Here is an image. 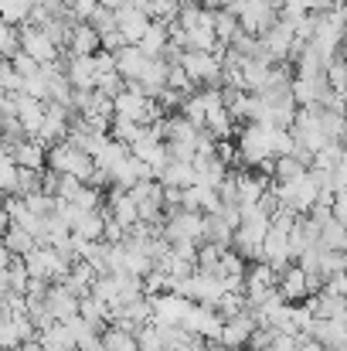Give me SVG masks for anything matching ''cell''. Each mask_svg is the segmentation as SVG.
I'll list each match as a JSON object with an SVG mask.
<instances>
[{
  "label": "cell",
  "instance_id": "5",
  "mask_svg": "<svg viewBox=\"0 0 347 351\" xmlns=\"http://www.w3.org/2000/svg\"><path fill=\"white\" fill-rule=\"evenodd\" d=\"M160 235H164L170 245H174V242H194V245H198V242H205V215L177 208V212L167 215Z\"/></svg>",
  "mask_w": 347,
  "mask_h": 351
},
{
  "label": "cell",
  "instance_id": "1",
  "mask_svg": "<svg viewBox=\"0 0 347 351\" xmlns=\"http://www.w3.org/2000/svg\"><path fill=\"white\" fill-rule=\"evenodd\" d=\"M44 164L51 167V174L75 178V181H82V184H89V178H92V157H89V154H82L79 147H72L68 140H62V143L48 147Z\"/></svg>",
  "mask_w": 347,
  "mask_h": 351
},
{
  "label": "cell",
  "instance_id": "12",
  "mask_svg": "<svg viewBox=\"0 0 347 351\" xmlns=\"http://www.w3.org/2000/svg\"><path fill=\"white\" fill-rule=\"evenodd\" d=\"M143 65H146V55L136 48V45H126V48H119L113 55V69L116 75L126 82V86H133L136 79H140V72H143Z\"/></svg>",
  "mask_w": 347,
  "mask_h": 351
},
{
  "label": "cell",
  "instance_id": "21",
  "mask_svg": "<svg viewBox=\"0 0 347 351\" xmlns=\"http://www.w3.org/2000/svg\"><path fill=\"white\" fill-rule=\"evenodd\" d=\"M99 341H103L106 351H136L133 331H123V328H113V324H106V328L99 331Z\"/></svg>",
  "mask_w": 347,
  "mask_h": 351
},
{
  "label": "cell",
  "instance_id": "11",
  "mask_svg": "<svg viewBox=\"0 0 347 351\" xmlns=\"http://www.w3.org/2000/svg\"><path fill=\"white\" fill-rule=\"evenodd\" d=\"M14 119H17V126L24 130V136H34L38 126H41V119H44V103H38V99L17 93V96H14Z\"/></svg>",
  "mask_w": 347,
  "mask_h": 351
},
{
  "label": "cell",
  "instance_id": "7",
  "mask_svg": "<svg viewBox=\"0 0 347 351\" xmlns=\"http://www.w3.org/2000/svg\"><path fill=\"white\" fill-rule=\"evenodd\" d=\"M68 117H72V113H68L65 106L44 103V119H41V126H38V133H34L31 140H38L44 150L55 147V143H62L65 133H68Z\"/></svg>",
  "mask_w": 347,
  "mask_h": 351
},
{
  "label": "cell",
  "instance_id": "8",
  "mask_svg": "<svg viewBox=\"0 0 347 351\" xmlns=\"http://www.w3.org/2000/svg\"><path fill=\"white\" fill-rule=\"evenodd\" d=\"M255 331V317L248 314V311H242V314H235L229 317L225 324H222V335H218V345L225 351H242L248 345V335Z\"/></svg>",
  "mask_w": 347,
  "mask_h": 351
},
{
  "label": "cell",
  "instance_id": "15",
  "mask_svg": "<svg viewBox=\"0 0 347 351\" xmlns=\"http://www.w3.org/2000/svg\"><path fill=\"white\" fill-rule=\"evenodd\" d=\"M65 72V79H68V86L72 89H92V82H96V69H92V55H72L68 58V65L62 69Z\"/></svg>",
  "mask_w": 347,
  "mask_h": 351
},
{
  "label": "cell",
  "instance_id": "16",
  "mask_svg": "<svg viewBox=\"0 0 347 351\" xmlns=\"http://www.w3.org/2000/svg\"><path fill=\"white\" fill-rule=\"evenodd\" d=\"M157 181H160V188H177V191H184V188L194 184V171H191V164H184V160H167V164L157 171Z\"/></svg>",
  "mask_w": 347,
  "mask_h": 351
},
{
  "label": "cell",
  "instance_id": "26",
  "mask_svg": "<svg viewBox=\"0 0 347 351\" xmlns=\"http://www.w3.org/2000/svg\"><path fill=\"white\" fill-rule=\"evenodd\" d=\"M133 338H136V351H164V331L157 324H143Z\"/></svg>",
  "mask_w": 347,
  "mask_h": 351
},
{
  "label": "cell",
  "instance_id": "33",
  "mask_svg": "<svg viewBox=\"0 0 347 351\" xmlns=\"http://www.w3.org/2000/svg\"><path fill=\"white\" fill-rule=\"evenodd\" d=\"M55 3H62V7H65V10H68V7H72V3H75V0H55Z\"/></svg>",
  "mask_w": 347,
  "mask_h": 351
},
{
  "label": "cell",
  "instance_id": "10",
  "mask_svg": "<svg viewBox=\"0 0 347 351\" xmlns=\"http://www.w3.org/2000/svg\"><path fill=\"white\" fill-rule=\"evenodd\" d=\"M276 293L283 297V304H300V300H307V273H303L296 263H290L283 273H276Z\"/></svg>",
  "mask_w": 347,
  "mask_h": 351
},
{
  "label": "cell",
  "instance_id": "20",
  "mask_svg": "<svg viewBox=\"0 0 347 351\" xmlns=\"http://www.w3.org/2000/svg\"><path fill=\"white\" fill-rule=\"evenodd\" d=\"M103 229H106V212L96 208V212H86V215L75 222L72 232L79 235V239H86V242H99V239H103Z\"/></svg>",
  "mask_w": 347,
  "mask_h": 351
},
{
  "label": "cell",
  "instance_id": "18",
  "mask_svg": "<svg viewBox=\"0 0 347 351\" xmlns=\"http://www.w3.org/2000/svg\"><path fill=\"white\" fill-rule=\"evenodd\" d=\"M136 48H140L146 58H160V55H164V48H167V24L150 21V27L143 31V38L136 41Z\"/></svg>",
  "mask_w": 347,
  "mask_h": 351
},
{
  "label": "cell",
  "instance_id": "3",
  "mask_svg": "<svg viewBox=\"0 0 347 351\" xmlns=\"http://www.w3.org/2000/svg\"><path fill=\"white\" fill-rule=\"evenodd\" d=\"M21 263H24L27 276H31V280H41V283H62V280L68 276V269H72V263L62 259L51 245H34Z\"/></svg>",
  "mask_w": 347,
  "mask_h": 351
},
{
  "label": "cell",
  "instance_id": "14",
  "mask_svg": "<svg viewBox=\"0 0 347 351\" xmlns=\"http://www.w3.org/2000/svg\"><path fill=\"white\" fill-rule=\"evenodd\" d=\"M44 157H48V150L38 140H31V136H24L21 143L10 147V160L17 167H24V171H41L44 167Z\"/></svg>",
  "mask_w": 347,
  "mask_h": 351
},
{
  "label": "cell",
  "instance_id": "28",
  "mask_svg": "<svg viewBox=\"0 0 347 351\" xmlns=\"http://www.w3.org/2000/svg\"><path fill=\"white\" fill-rule=\"evenodd\" d=\"M14 51H17V31L0 21V58H10Z\"/></svg>",
  "mask_w": 347,
  "mask_h": 351
},
{
  "label": "cell",
  "instance_id": "22",
  "mask_svg": "<svg viewBox=\"0 0 347 351\" xmlns=\"http://www.w3.org/2000/svg\"><path fill=\"white\" fill-rule=\"evenodd\" d=\"M34 3H38V0H0V21H3L7 27H14V24L24 27V21H27V14H31Z\"/></svg>",
  "mask_w": 347,
  "mask_h": 351
},
{
  "label": "cell",
  "instance_id": "19",
  "mask_svg": "<svg viewBox=\"0 0 347 351\" xmlns=\"http://www.w3.org/2000/svg\"><path fill=\"white\" fill-rule=\"evenodd\" d=\"M79 317H82L92 331H103V328L110 324V307H106L103 300H96V297H82V300H79Z\"/></svg>",
  "mask_w": 347,
  "mask_h": 351
},
{
  "label": "cell",
  "instance_id": "25",
  "mask_svg": "<svg viewBox=\"0 0 347 351\" xmlns=\"http://www.w3.org/2000/svg\"><path fill=\"white\" fill-rule=\"evenodd\" d=\"M21 202H24V208H27L31 215H38V219H48V215H51V208H55V198H51V195H44L41 188H38V191H31V195H21Z\"/></svg>",
  "mask_w": 347,
  "mask_h": 351
},
{
  "label": "cell",
  "instance_id": "31",
  "mask_svg": "<svg viewBox=\"0 0 347 351\" xmlns=\"http://www.w3.org/2000/svg\"><path fill=\"white\" fill-rule=\"evenodd\" d=\"M296 351H327V348L317 345V341H310V338H303V341H296Z\"/></svg>",
  "mask_w": 347,
  "mask_h": 351
},
{
  "label": "cell",
  "instance_id": "4",
  "mask_svg": "<svg viewBox=\"0 0 347 351\" xmlns=\"http://www.w3.org/2000/svg\"><path fill=\"white\" fill-rule=\"evenodd\" d=\"M177 65L194 86H208V89L222 86V62L211 51H181Z\"/></svg>",
  "mask_w": 347,
  "mask_h": 351
},
{
  "label": "cell",
  "instance_id": "29",
  "mask_svg": "<svg viewBox=\"0 0 347 351\" xmlns=\"http://www.w3.org/2000/svg\"><path fill=\"white\" fill-rule=\"evenodd\" d=\"M296 335H276L272 338V345H269V351H296Z\"/></svg>",
  "mask_w": 347,
  "mask_h": 351
},
{
  "label": "cell",
  "instance_id": "23",
  "mask_svg": "<svg viewBox=\"0 0 347 351\" xmlns=\"http://www.w3.org/2000/svg\"><path fill=\"white\" fill-rule=\"evenodd\" d=\"M211 31H215V41L229 48V41L238 34V21L231 17L229 10H211Z\"/></svg>",
  "mask_w": 347,
  "mask_h": 351
},
{
  "label": "cell",
  "instance_id": "30",
  "mask_svg": "<svg viewBox=\"0 0 347 351\" xmlns=\"http://www.w3.org/2000/svg\"><path fill=\"white\" fill-rule=\"evenodd\" d=\"M331 7H341V0H310V10H317V14H324Z\"/></svg>",
  "mask_w": 347,
  "mask_h": 351
},
{
  "label": "cell",
  "instance_id": "32",
  "mask_svg": "<svg viewBox=\"0 0 347 351\" xmlns=\"http://www.w3.org/2000/svg\"><path fill=\"white\" fill-rule=\"evenodd\" d=\"M191 3H198V7H205V10H208V7H218V0H191Z\"/></svg>",
  "mask_w": 347,
  "mask_h": 351
},
{
  "label": "cell",
  "instance_id": "13",
  "mask_svg": "<svg viewBox=\"0 0 347 351\" xmlns=\"http://www.w3.org/2000/svg\"><path fill=\"white\" fill-rule=\"evenodd\" d=\"M146 27H150V17L143 10H136V7H119L116 10V31L123 34L126 45H136Z\"/></svg>",
  "mask_w": 347,
  "mask_h": 351
},
{
  "label": "cell",
  "instance_id": "9",
  "mask_svg": "<svg viewBox=\"0 0 347 351\" xmlns=\"http://www.w3.org/2000/svg\"><path fill=\"white\" fill-rule=\"evenodd\" d=\"M44 307L51 314L55 324H65L68 317L79 314V297L72 290H65L62 283H48V297H44Z\"/></svg>",
  "mask_w": 347,
  "mask_h": 351
},
{
  "label": "cell",
  "instance_id": "2",
  "mask_svg": "<svg viewBox=\"0 0 347 351\" xmlns=\"http://www.w3.org/2000/svg\"><path fill=\"white\" fill-rule=\"evenodd\" d=\"M113 117L129 119V123H136V126H150V123L164 119V113H160V106H157L153 99H146L136 86H123V93L113 99Z\"/></svg>",
  "mask_w": 347,
  "mask_h": 351
},
{
  "label": "cell",
  "instance_id": "17",
  "mask_svg": "<svg viewBox=\"0 0 347 351\" xmlns=\"http://www.w3.org/2000/svg\"><path fill=\"white\" fill-rule=\"evenodd\" d=\"M99 51V34L89 24H75L68 31V55H96Z\"/></svg>",
  "mask_w": 347,
  "mask_h": 351
},
{
  "label": "cell",
  "instance_id": "24",
  "mask_svg": "<svg viewBox=\"0 0 347 351\" xmlns=\"http://www.w3.org/2000/svg\"><path fill=\"white\" fill-rule=\"evenodd\" d=\"M303 174H307V167H303L300 160H293V157H276V160H272V178H276V184L296 181V178H303Z\"/></svg>",
  "mask_w": 347,
  "mask_h": 351
},
{
  "label": "cell",
  "instance_id": "6",
  "mask_svg": "<svg viewBox=\"0 0 347 351\" xmlns=\"http://www.w3.org/2000/svg\"><path fill=\"white\" fill-rule=\"evenodd\" d=\"M17 51H24V55H27L31 62H38L41 69H44V65H55L58 55H62V51H58V48L38 31V27H27V24H24L21 34H17Z\"/></svg>",
  "mask_w": 347,
  "mask_h": 351
},
{
  "label": "cell",
  "instance_id": "27",
  "mask_svg": "<svg viewBox=\"0 0 347 351\" xmlns=\"http://www.w3.org/2000/svg\"><path fill=\"white\" fill-rule=\"evenodd\" d=\"M86 24H89V27H92V31H96V34L103 38V34H110V31H116V10H106V7H96V10H92V17H89Z\"/></svg>",
  "mask_w": 347,
  "mask_h": 351
}]
</instances>
